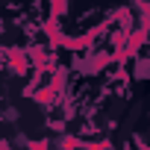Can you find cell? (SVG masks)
Listing matches in <instances>:
<instances>
[{"mask_svg":"<svg viewBox=\"0 0 150 150\" xmlns=\"http://www.w3.org/2000/svg\"><path fill=\"white\" fill-rule=\"evenodd\" d=\"M3 121H6V124L18 121V109H15V106H6V109H3Z\"/></svg>","mask_w":150,"mask_h":150,"instance_id":"obj_1","label":"cell"}]
</instances>
